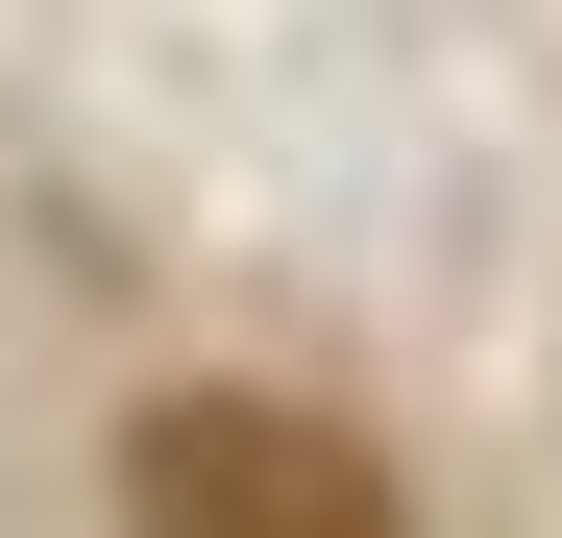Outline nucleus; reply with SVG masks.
I'll use <instances>...</instances> for the list:
<instances>
[{"mask_svg":"<svg viewBox=\"0 0 562 538\" xmlns=\"http://www.w3.org/2000/svg\"><path fill=\"white\" fill-rule=\"evenodd\" d=\"M123 538H392V466L294 392H171L123 440Z\"/></svg>","mask_w":562,"mask_h":538,"instance_id":"f257e3e1","label":"nucleus"}]
</instances>
